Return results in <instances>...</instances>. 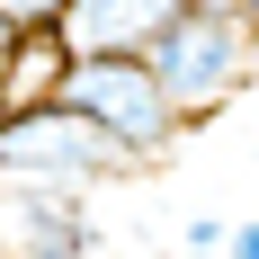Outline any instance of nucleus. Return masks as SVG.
Returning a JSON list of instances; mask_svg holds the SVG:
<instances>
[{
    "instance_id": "obj_1",
    "label": "nucleus",
    "mask_w": 259,
    "mask_h": 259,
    "mask_svg": "<svg viewBox=\"0 0 259 259\" xmlns=\"http://www.w3.org/2000/svg\"><path fill=\"white\" fill-rule=\"evenodd\" d=\"M143 63H152V80L170 90L179 125L197 134L206 116H224V107L259 80V27L241 18V9H224V0H188L179 18L143 45Z\"/></svg>"
},
{
    "instance_id": "obj_2",
    "label": "nucleus",
    "mask_w": 259,
    "mask_h": 259,
    "mask_svg": "<svg viewBox=\"0 0 259 259\" xmlns=\"http://www.w3.org/2000/svg\"><path fill=\"white\" fill-rule=\"evenodd\" d=\"M125 170H134L125 143L107 125H90L72 99L0 107V188H72V197H90V188L125 179Z\"/></svg>"
},
{
    "instance_id": "obj_3",
    "label": "nucleus",
    "mask_w": 259,
    "mask_h": 259,
    "mask_svg": "<svg viewBox=\"0 0 259 259\" xmlns=\"http://www.w3.org/2000/svg\"><path fill=\"white\" fill-rule=\"evenodd\" d=\"M54 99H72L90 125H107L116 143H125V161L143 170V161H161L170 143H179V107H170V90L152 80V63L143 54H72L63 63V80H54Z\"/></svg>"
},
{
    "instance_id": "obj_4",
    "label": "nucleus",
    "mask_w": 259,
    "mask_h": 259,
    "mask_svg": "<svg viewBox=\"0 0 259 259\" xmlns=\"http://www.w3.org/2000/svg\"><path fill=\"white\" fill-rule=\"evenodd\" d=\"M188 0H63L54 45L63 54H143Z\"/></svg>"
},
{
    "instance_id": "obj_5",
    "label": "nucleus",
    "mask_w": 259,
    "mask_h": 259,
    "mask_svg": "<svg viewBox=\"0 0 259 259\" xmlns=\"http://www.w3.org/2000/svg\"><path fill=\"white\" fill-rule=\"evenodd\" d=\"M63 63H72V54L54 45V27H27L18 45H9V63H0V80H9V107H27V99H54Z\"/></svg>"
},
{
    "instance_id": "obj_6",
    "label": "nucleus",
    "mask_w": 259,
    "mask_h": 259,
    "mask_svg": "<svg viewBox=\"0 0 259 259\" xmlns=\"http://www.w3.org/2000/svg\"><path fill=\"white\" fill-rule=\"evenodd\" d=\"M224 233H233L224 214H197V224L179 233V250H188V259H224Z\"/></svg>"
},
{
    "instance_id": "obj_7",
    "label": "nucleus",
    "mask_w": 259,
    "mask_h": 259,
    "mask_svg": "<svg viewBox=\"0 0 259 259\" xmlns=\"http://www.w3.org/2000/svg\"><path fill=\"white\" fill-rule=\"evenodd\" d=\"M0 18H9V27H54L63 0H0Z\"/></svg>"
},
{
    "instance_id": "obj_8",
    "label": "nucleus",
    "mask_w": 259,
    "mask_h": 259,
    "mask_svg": "<svg viewBox=\"0 0 259 259\" xmlns=\"http://www.w3.org/2000/svg\"><path fill=\"white\" fill-rule=\"evenodd\" d=\"M224 259H259V224H233L224 233Z\"/></svg>"
},
{
    "instance_id": "obj_9",
    "label": "nucleus",
    "mask_w": 259,
    "mask_h": 259,
    "mask_svg": "<svg viewBox=\"0 0 259 259\" xmlns=\"http://www.w3.org/2000/svg\"><path fill=\"white\" fill-rule=\"evenodd\" d=\"M18 36H27V27H9V18H0V63H9V45H18Z\"/></svg>"
},
{
    "instance_id": "obj_10",
    "label": "nucleus",
    "mask_w": 259,
    "mask_h": 259,
    "mask_svg": "<svg viewBox=\"0 0 259 259\" xmlns=\"http://www.w3.org/2000/svg\"><path fill=\"white\" fill-rule=\"evenodd\" d=\"M0 107H9V80H0Z\"/></svg>"
}]
</instances>
